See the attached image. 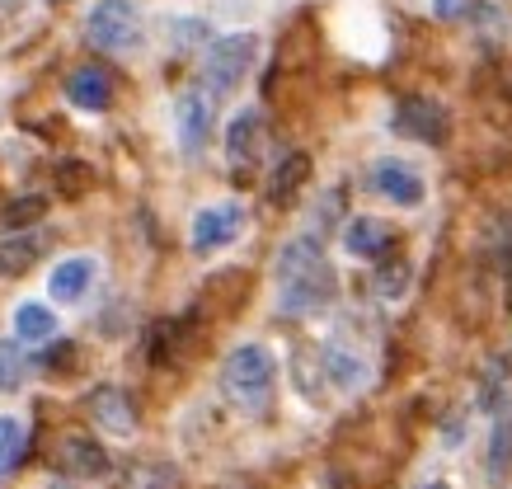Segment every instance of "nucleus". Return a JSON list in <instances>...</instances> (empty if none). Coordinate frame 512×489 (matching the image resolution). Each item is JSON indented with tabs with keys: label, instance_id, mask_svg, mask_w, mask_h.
<instances>
[{
	"label": "nucleus",
	"instance_id": "f257e3e1",
	"mask_svg": "<svg viewBox=\"0 0 512 489\" xmlns=\"http://www.w3.org/2000/svg\"><path fill=\"white\" fill-rule=\"evenodd\" d=\"M273 283H278V306L287 316H311L320 306L334 301L339 292V273L329 264L315 236H296L282 245L278 264H273Z\"/></svg>",
	"mask_w": 512,
	"mask_h": 489
},
{
	"label": "nucleus",
	"instance_id": "f03ea898",
	"mask_svg": "<svg viewBox=\"0 0 512 489\" xmlns=\"http://www.w3.org/2000/svg\"><path fill=\"white\" fill-rule=\"evenodd\" d=\"M273 386H278V363L268 344H240L226 353L221 363V391L240 414H268L273 405Z\"/></svg>",
	"mask_w": 512,
	"mask_h": 489
},
{
	"label": "nucleus",
	"instance_id": "7ed1b4c3",
	"mask_svg": "<svg viewBox=\"0 0 512 489\" xmlns=\"http://www.w3.org/2000/svg\"><path fill=\"white\" fill-rule=\"evenodd\" d=\"M259 57V38L254 33H231V38H217L202 52V90L207 95H231L240 90V80L249 76V66Z\"/></svg>",
	"mask_w": 512,
	"mask_h": 489
},
{
	"label": "nucleus",
	"instance_id": "20e7f679",
	"mask_svg": "<svg viewBox=\"0 0 512 489\" xmlns=\"http://www.w3.org/2000/svg\"><path fill=\"white\" fill-rule=\"evenodd\" d=\"M268 151V118L259 109L235 113L231 127H226V160H231L235 179H254L259 165H264Z\"/></svg>",
	"mask_w": 512,
	"mask_h": 489
},
{
	"label": "nucleus",
	"instance_id": "39448f33",
	"mask_svg": "<svg viewBox=\"0 0 512 489\" xmlns=\"http://www.w3.org/2000/svg\"><path fill=\"white\" fill-rule=\"evenodd\" d=\"M141 38V15L132 0H99L90 10V43L99 52H127Z\"/></svg>",
	"mask_w": 512,
	"mask_h": 489
},
{
	"label": "nucleus",
	"instance_id": "423d86ee",
	"mask_svg": "<svg viewBox=\"0 0 512 489\" xmlns=\"http://www.w3.org/2000/svg\"><path fill=\"white\" fill-rule=\"evenodd\" d=\"M240 236H245V207L240 203L202 207L198 217H193V231H188L193 254H217V250H226V245H235Z\"/></svg>",
	"mask_w": 512,
	"mask_h": 489
},
{
	"label": "nucleus",
	"instance_id": "0eeeda50",
	"mask_svg": "<svg viewBox=\"0 0 512 489\" xmlns=\"http://www.w3.org/2000/svg\"><path fill=\"white\" fill-rule=\"evenodd\" d=\"M395 132H404V137H414V142H447V132H451V113L437 104V99H400V109H395Z\"/></svg>",
	"mask_w": 512,
	"mask_h": 489
},
{
	"label": "nucleus",
	"instance_id": "6e6552de",
	"mask_svg": "<svg viewBox=\"0 0 512 489\" xmlns=\"http://www.w3.org/2000/svg\"><path fill=\"white\" fill-rule=\"evenodd\" d=\"M212 95L207 90H184V95L174 99V132H179V146H184L188 156H198L207 137H212Z\"/></svg>",
	"mask_w": 512,
	"mask_h": 489
},
{
	"label": "nucleus",
	"instance_id": "1a4fd4ad",
	"mask_svg": "<svg viewBox=\"0 0 512 489\" xmlns=\"http://www.w3.org/2000/svg\"><path fill=\"white\" fill-rule=\"evenodd\" d=\"M372 189L381 193V198H390V203H400V207H419L423 203V193H428V184H423V174L409 165V160H376L372 165Z\"/></svg>",
	"mask_w": 512,
	"mask_h": 489
},
{
	"label": "nucleus",
	"instance_id": "9d476101",
	"mask_svg": "<svg viewBox=\"0 0 512 489\" xmlns=\"http://www.w3.org/2000/svg\"><path fill=\"white\" fill-rule=\"evenodd\" d=\"M57 471L80 475V480H99V475H109V452L94 438H85V433H66L57 442Z\"/></svg>",
	"mask_w": 512,
	"mask_h": 489
},
{
	"label": "nucleus",
	"instance_id": "9b49d317",
	"mask_svg": "<svg viewBox=\"0 0 512 489\" xmlns=\"http://www.w3.org/2000/svg\"><path fill=\"white\" fill-rule=\"evenodd\" d=\"M94 278H99V264H94L90 254H76V259H62L57 269L47 273V292H52V301H62V306H76V301L90 297Z\"/></svg>",
	"mask_w": 512,
	"mask_h": 489
},
{
	"label": "nucleus",
	"instance_id": "f8f14e48",
	"mask_svg": "<svg viewBox=\"0 0 512 489\" xmlns=\"http://www.w3.org/2000/svg\"><path fill=\"white\" fill-rule=\"evenodd\" d=\"M90 414L109 438H132V433H137V410H132V400H127L118 386H94Z\"/></svg>",
	"mask_w": 512,
	"mask_h": 489
},
{
	"label": "nucleus",
	"instance_id": "ddd939ff",
	"mask_svg": "<svg viewBox=\"0 0 512 489\" xmlns=\"http://www.w3.org/2000/svg\"><path fill=\"white\" fill-rule=\"evenodd\" d=\"M390 245H395V231H390L386 221L353 217L343 226V250L353 254V259H386Z\"/></svg>",
	"mask_w": 512,
	"mask_h": 489
},
{
	"label": "nucleus",
	"instance_id": "4468645a",
	"mask_svg": "<svg viewBox=\"0 0 512 489\" xmlns=\"http://www.w3.org/2000/svg\"><path fill=\"white\" fill-rule=\"evenodd\" d=\"M66 99H71L76 109H85V113H104L109 109V99H113V85H109V76H104L99 66H80L76 76L66 80Z\"/></svg>",
	"mask_w": 512,
	"mask_h": 489
},
{
	"label": "nucleus",
	"instance_id": "2eb2a0df",
	"mask_svg": "<svg viewBox=\"0 0 512 489\" xmlns=\"http://www.w3.org/2000/svg\"><path fill=\"white\" fill-rule=\"evenodd\" d=\"M306 179H311V156H306V151H292V156L278 165V174L268 179V203H273V207H292L296 193L306 189Z\"/></svg>",
	"mask_w": 512,
	"mask_h": 489
},
{
	"label": "nucleus",
	"instance_id": "dca6fc26",
	"mask_svg": "<svg viewBox=\"0 0 512 489\" xmlns=\"http://www.w3.org/2000/svg\"><path fill=\"white\" fill-rule=\"evenodd\" d=\"M38 254H43V240L33 236V231L5 236L0 240V273H5V278H19V273H29L33 264H38Z\"/></svg>",
	"mask_w": 512,
	"mask_h": 489
},
{
	"label": "nucleus",
	"instance_id": "f3484780",
	"mask_svg": "<svg viewBox=\"0 0 512 489\" xmlns=\"http://www.w3.org/2000/svg\"><path fill=\"white\" fill-rule=\"evenodd\" d=\"M15 334L19 344H47L57 334V316L47 311L43 301H19L15 306Z\"/></svg>",
	"mask_w": 512,
	"mask_h": 489
},
{
	"label": "nucleus",
	"instance_id": "a211bd4d",
	"mask_svg": "<svg viewBox=\"0 0 512 489\" xmlns=\"http://www.w3.org/2000/svg\"><path fill=\"white\" fill-rule=\"evenodd\" d=\"M489 485H508L512 480V414H503L489 433V457H484Z\"/></svg>",
	"mask_w": 512,
	"mask_h": 489
},
{
	"label": "nucleus",
	"instance_id": "6ab92c4d",
	"mask_svg": "<svg viewBox=\"0 0 512 489\" xmlns=\"http://www.w3.org/2000/svg\"><path fill=\"white\" fill-rule=\"evenodd\" d=\"M325 377L334 391H357L362 381H367V363L357 358V353H348V348H325Z\"/></svg>",
	"mask_w": 512,
	"mask_h": 489
},
{
	"label": "nucleus",
	"instance_id": "aec40b11",
	"mask_svg": "<svg viewBox=\"0 0 512 489\" xmlns=\"http://www.w3.org/2000/svg\"><path fill=\"white\" fill-rule=\"evenodd\" d=\"M24 447H29L24 419H15V414H0V480L15 471V461L24 457Z\"/></svg>",
	"mask_w": 512,
	"mask_h": 489
},
{
	"label": "nucleus",
	"instance_id": "412c9836",
	"mask_svg": "<svg viewBox=\"0 0 512 489\" xmlns=\"http://www.w3.org/2000/svg\"><path fill=\"white\" fill-rule=\"evenodd\" d=\"M409 283H414V269H409L404 259H386L372 278V287H376V297L381 301H400L404 292H409Z\"/></svg>",
	"mask_w": 512,
	"mask_h": 489
},
{
	"label": "nucleus",
	"instance_id": "4be33fe9",
	"mask_svg": "<svg viewBox=\"0 0 512 489\" xmlns=\"http://www.w3.org/2000/svg\"><path fill=\"white\" fill-rule=\"evenodd\" d=\"M29 377V358L15 339H0V391H19Z\"/></svg>",
	"mask_w": 512,
	"mask_h": 489
},
{
	"label": "nucleus",
	"instance_id": "5701e85b",
	"mask_svg": "<svg viewBox=\"0 0 512 489\" xmlns=\"http://www.w3.org/2000/svg\"><path fill=\"white\" fill-rule=\"evenodd\" d=\"M47 198H38V193H24V198H10L5 203V212H0V226H10V231H24V226H33V221L43 217Z\"/></svg>",
	"mask_w": 512,
	"mask_h": 489
},
{
	"label": "nucleus",
	"instance_id": "b1692460",
	"mask_svg": "<svg viewBox=\"0 0 512 489\" xmlns=\"http://www.w3.org/2000/svg\"><path fill=\"white\" fill-rule=\"evenodd\" d=\"M43 367H47V372H66V367H76V348H71V344L52 348V353L43 358Z\"/></svg>",
	"mask_w": 512,
	"mask_h": 489
},
{
	"label": "nucleus",
	"instance_id": "393cba45",
	"mask_svg": "<svg viewBox=\"0 0 512 489\" xmlns=\"http://www.w3.org/2000/svg\"><path fill=\"white\" fill-rule=\"evenodd\" d=\"M470 10V0H433V15L437 19H461Z\"/></svg>",
	"mask_w": 512,
	"mask_h": 489
},
{
	"label": "nucleus",
	"instance_id": "a878e982",
	"mask_svg": "<svg viewBox=\"0 0 512 489\" xmlns=\"http://www.w3.org/2000/svg\"><path fill=\"white\" fill-rule=\"evenodd\" d=\"M423 489H447V485H442V480H433V485H423Z\"/></svg>",
	"mask_w": 512,
	"mask_h": 489
},
{
	"label": "nucleus",
	"instance_id": "bb28decb",
	"mask_svg": "<svg viewBox=\"0 0 512 489\" xmlns=\"http://www.w3.org/2000/svg\"><path fill=\"white\" fill-rule=\"evenodd\" d=\"M52 489H71V485H52Z\"/></svg>",
	"mask_w": 512,
	"mask_h": 489
}]
</instances>
